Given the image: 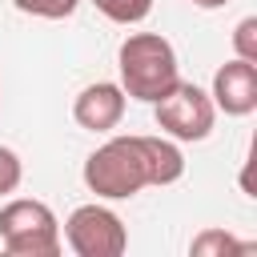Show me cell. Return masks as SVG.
<instances>
[{
    "mask_svg": "<svg viewBox=\"0 0 257 257\" xmlns=\"http://www.w3.org/2000/svg\"><path fill=\"white\" fill-rule=\"evenodd\" d=\"M185 173V157L165 137H112L84 161L88 193L124 201L145 185H173Z\"/></svg>",
    "mask_w": 257,
    "mask_h": 257,
    "instance_id": "cell-1",
    "label": "cell"
},
{
    "mask_svg": "<svg viewBox=\"0 0 257 257\" xmlns=\"http://www.w3.org/2000/svg\"><path fill=\"white\" fill-rule=\"evenodd\" d=\"M116 68H120L124 96L145 100V104H157L181 80L177 52L157 32H133V36H124L120 40V52H116Z\"/></svg>",
    "mask_w": 257,
    "mask_h": 257,
    "instance_id": "cell-2",
    "label": "cell"
},
{
    "mask_svg": "<svg viewBox=\"0 0 257 257\" xmlns=\"http://www.w3.org/2000/svg\"><path fill=\"white\" fill-rule=\"evenodd\" d=\"M0 241L12 257H56L60 253V225L44 201L16 197L0 209Z\"/></svg>",
    "mask_w": 257,
    "mask_h": 257,
    "instance_id": "cell-3",
    "label": "cell"
},
{
    "mask_svg": "<svg viewBox=\"0 0 257 257\" xmlns=\"http://www.w3.org/2000/svg\"><path fill=\"white\" fill-rule=\"evenodd\" d=\"M217 120V104L205 88L177 80L161 100H157V124L161 133H169L173 141H205L213 133Z\"/></svg>",
    "mask_w": 257,
    "mask_h": 257,
    "instance_id": "cell-4",
    "label": "cell"
},
{
    "mask_svg": "<svg viewBox=\"0 0 257 257\" xmlns=\"http://www.w3.org/2000/svg\"><path fill=\"white\" fill-rule=\"evenodd\" d=\"M64 241L76 257H120L128 245L124 221L104 205H76L64 221Z\"/></svg>",
    "mask_w": 257,
    "mask_h": 257,
    "instance_id": "cell-5",
    "label": "cell"
},
{
    "mask_svg": "<svg viewBox=\"0 0 257 257\" xmlns=\"http://www.w3.org/2000/svg\"><path fill=\"white\" fill-rule=\"evenodd\" d=\"M213 104L221 108V112H229V116H249L253 108H257V64H249V60H229V64H221L217 68V76H213Z\"/></svg>",
    "mask_w": 257,
    "mask_h": 257,
    "instance_id": "cell-6",
    "label": "cell"
},
{
    "mask_svg": "<svg viewBox=\"0 0 257 257\" xmlns=\"http://www.w3.org/2000/svg\"><path fill=\"white\" fill-rule=\"evenodd\" d=\"M124 100H128V96H124L120 84H112V80H96V84L80 88V96L72 100V116H76V124L88 128V133H108V128L120 124V116H124Z\"/></svg>",
    "mask_w": 257,
    "mask_h": 257,
    "instance_id": "cell-7",
    "label": "cell"
},
{
    "mask_svg": "<svg viewBox=\"0 0 257 257\" xmlns=\"http://www.w3.org/2000/svg\"><path fill=\"white\" fill-rule=\"evenodd\" d=\"M92 4H96V12H104L116 24H141L153 12V0H92Z\"/></svg>",
    "mask_w": 257,
    "mask_h": 257,
    "instance_id": "cell-8",
    "label": "cell"
},
{
    "mask_svg": "<svg viewBox=\"0 0 257 257\" xmlns=\"http://www.w3.org/2000/svg\"><path fill=\"white\" fill-rule=\"evenodd\" d=\"M20 12H28V16H44V20H64V16H72L76 12V4L80 0H12Z\"/></svg>",
    "mask_w": 257,
    "mask_h": 257,
    "instance_id": "cell-9",
    "label": "cell"
},
{
    "mask_svg": "<svg viewBox=\"0 0 257 257\" xmlns=\"http://www.w3.org/2000/svg\"><path fill=\"white\" fill-rule=\"evenodd\" d=\"M233 48H237L241 60L257 64V16H245V20L237 24V32H233Z\"/></svg>",
    "mask_w": 257,
    "mask_h": 257,
    "instance_id": "cell-10",
    "label": "cell"
},
{
    "mask_svg": "<svg viewBox=\"0 0 257 257\" xmlns=\"http://www.w3.org/2000/svg\"><path fill=\"white\" fill-rule=\"evenodd\" d=\"M20 177H24L20 157H16L12 149H4V145H0V197H8V193L20 185Z\"/></svg>",
    "mask_w": 257,
    "mask_h": 257,
    "instance_id": "cell-11",
    "label": "cell"
},
{
    "mask_svg": "<svg viewBox=\"0 0 257 257\" xmlns=\"http://www.w3.org/2000/svg\"><path fill=\"white\" fill-rule=\"evenodd\" d=\"M233 249H245V245L233 241V237L221 233V229H209V233H201V237L193 241V253H233Z\"/></svg>",
    "mask_w": 257,
    "mask_h": 257,
    "instance_id": "cell-12",
    "label": "cell"
},
{
    "mask_svg": "<svg viewBox=\"0 0 257 257\" xmlns=\"http://www.w3.org/2000/svg\"><path fill=\"white\" fill-rule=\"evenodd\" d=\"M197 8H221V4H229V0H193Z\"/></svg>",
    "mask_w": 257,
    "mask_h": 257,
    "instance_id": "cell-13",
    "label": "cell"
}]
</instances>
